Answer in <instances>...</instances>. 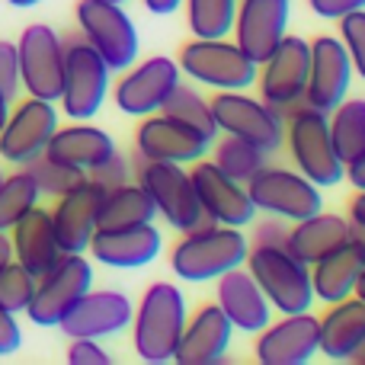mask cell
<instances>
[{
    "instance_id": "6da1fadb",
    "label": "cell",
    "mask_w": 365,
    "mask_h": 365,
    "mask_svg": "<svg viewBox=\"0 0 365 365\" xmlns=\"http://www.w3.org/2000/svg\"><path fill=\"white\" fill-rule=\"evenodd\" d=\"M247 250L250 240L244 237V227L202 221L199 227L182 234L170 250V269L182 282H215L227 269L244 266Z\"/></svg>"
},
{
    "instance_id": "7a4b0ae2",
    "label": "cell",
    "mask_w": 365,
    "mask_h": 365,
    "mask_svg": "<svg viewBox=\"0 0 365 365\" xmlns=\"http://www.w3.org/2000/svg\"><path fill=\"white\" fill-rule=\"evenodd\" d=\"M186 295L173 282H154L145 289L141 304L132 314V340L135 353L145 362H173L180 334L186 327Z\"/></svg>"
},
{
    "instance_id": "3957f363",
    "label": "cell",
    "mask_w": 365,
    "mask_h": 365,
    "mask_svg": "<svg viewBox=\"0 0 365 365\" xmlns=\"http://www.w3.org/2000/svg\"><path fill=\"white\" fill-rule=\"evenodd\" d=\"M282 148H289L292 160H295V170L304 173L314 186L327 189L343 182L346 164L340 160L330 138V122L327 113L308 106V103H298V106L285 109V141Z\"/></svg>"
},
{
    "instance_id": "277c9868",
    "label": "cell",
    "mask_w": 365,
    "mask_h": 365,
    "mask_svg": "<svg viewBox=\"0 0 365 365\" xmlns=\"http://www.w3.org/2000/svg\"><path fill=\"white\" fill-rule=\"evenodd\" d=\"M244 266L263 289L272 311L279 314H302L317 302L314 289H311V269L298 257H292L285 247L250 244Z\"/></svg>"
},
{
    "instance_id": "5b68a950",
    "label": "cell",
    "mask_w": 365,
    "mask_h": 365,
    "mask_svg": "<svg viewBox=\"0 0 365 365\" xmlns=\"http://www.w3.org/2000/svg\"><path fill=\"white\" fill-rule=\"evenodd\" d=\"M180 71L192 83L212 90H247L257 83L259 64L240 48L237 42L225 38H189L177 58Z\"/></svg>"
},
{
    "instance_id": "8992f818",
    "label": "cell",
    "mask_w": 365,
    "mask_h": 365,
    "mask_svg": "<svg viewBox=\"0 0 365 365\" xmlns=\"http://www.w3.org/2000/svg\"><path fill=\"white\" fill-rule=\"evenodd\" d=\"M208 103H212L218 135L244 138L266 154L282 151V141H285L282 109L269 106L266 100H257V96H247L244 90H218Z\"/></svg>"
},
{
    "instance_id": "52a82bcc",
    "label": "cell",
    "mask_w": 365,
    "mask_h": 365,
    "mask_svg": "<svg viewBox=\"0 0 365 365\" xmlns=\"http://www.w3.org/2000/svg\"><path fill=\"white\" fill-rule=\"evenodd\" d=\"M81 38L109 64V71H125L138 61L141 38L132 16L113 0H77Z\"/></svg>"
},
{
    "instance_id": "ba28073f",
    "label": "cell",
    "mask_w": 365,
    "mask_h": 365,
    "mask_svg": "<svg viewBox=\"0 0 365 365\" xmlns=\"http://www.w3.org/2000/svg\"><path fill=\"white\" fill-rule=\"evenodd\" d=\"M93 289V269L83 253H61L42 276H36V292L26 308L36 327H58L61 317Z\"/></svg>"
},
{
    "instance_id": "9c48e42d",
    "label": "cell",
    "mask_w": 365,
    "mask_h": 365,
    "mask_svg": "<svg viewBox=\"0 0 365 365\" xmlns=\"http://www.w3.org/2000/svg\"><path fill=\"white\" fill-rule=\"evenodd\" d=\"M109 83H113L109 64L83 38H68L64 42V87L58 100L64 106V115L74 122L93 119L113 90Z\"/></svg>"
},
{
    "instance_id": "30bf717a",
    "label": "cell",
    "mask_w": 365,
    "mask_h": 365,
    "mask_svg": "<svg viewBox=\"0 0 365 365\" xmlns=\"http://www.w3.org/2000/svg\"><path fill=\"white\" fill-rule=\"evenodd\" d=\"M247 192H250L257 212H266L282 221H302L324 208L321 186H314L304 173L285 170V167L263 164L247 180Z\"/></svg>"
},
{
    "instance_id": "8fae6325",
    "label": "cell",
    "mask_w": 365,
    "mask_h": 365,
    "mask_svg": "<svg viewBox=\"0 0 365 365\" xmlns=\"http://www.w3.org/2000/svg\"><path fill=\"white\" fill-rule=\"evenodd\" d=\"M182 71L173 58L154 55L145 61L128 64L125 71H119L115 90H109L115 100V109L135 119H145L164 109V103L170 100V93L177 90Z\"/></svg>"
},
{
    "instance_id": "7c38bea8",
    "label": "cell",
    "mask_w": 365,
    "mask_h": 365,
    "mask_svg": "<svg viewBox=\"0 0 365 365\" xmlns=\"http://www.w3.org/2000/svg\"><path fill=\"white\" fill-rule=\"evenodd\" d=\"M308 71H311V42L302 36H289L285 32L282 42L257 68L259 100H266L269 106L282 109V113L298 106V103H304Z\"/></svg>"
},
{
    "instance_id": "4fadbf2b",
    "label": "cell",
    "mask_w": 365,
    "mask_h": 365,
    "mask_svg": "<svg viewBox=\"0 0 365 365\" xmlns=\"http://www.w3.org/2000/svg\"><path fill=\"white\" fill-rule=\"evenodd\" d=\"M138 182L145 192L151 195L158 215L173 227V231L186 234L205 221L199 205V195L192 189V177L182 164H170V160H141Z\"/></svg>"
},
{
    "instance_id": "5bb4252c",
    "label": "cell",
    "mask_w": 365,
    "mask_h": 365,
    "mask_svg": "<svg viewBox=\"0 0 365 365\" xmlns=\"http://www.w3.org/2000/svg\"><path fill=\"white\" fill-rule=\"evenodd\" d=\"M19 55V81L29 96L38 100H61L64 87V42L51 26L32 23L23 29L16 42Z\"/></svg>"
},
{
    "instance_id": "9a60e30c",
    "label": "cell",
    "mask_w": 365,
    "mask_h": 365,
    "mask_svg": "<svg viewBox=\"0 0 365 365\" xmlns=\"http://www.w3.org/2000/svg\"><path fill=\"white\" fill-rule=\"evenodd\" d=\"M189 177H192V189L199 195V205L205 221L227 227H247L257 221V205H253L247 182L227 177L215 160H195L189 164Z\"/></svg>"
},
{
    "instance_id": "2e32d148",
    "label": "cell",
    "mask_w": 365,
    "mask_h": 365,
    "mask_svg": "<svg viewBox=\"0 0 365 365\" xmlns=\"http://www.w3.org/2000/svg\"><path fill=\"white\" fill-rule=\"evenodd\" d=\"M58 128V109L51 100H38V96H26L23 103L10 109L4 128H0V158L6 164L26 167L45 154V145Z\"/></svg>"
},
{
    "instance_id": "e0dca14e",
    "label": "cell",
    "mask_w": 365,
    "mask_h": 365,
    "mask_svg": "<svg viewBox=\"0 0 365 365\" xmlns=\"http://www.w3.org/2000/svg\"><path fill=\"white\" fill-rule=\"evenodd\" d=\"M135 304L125 292L115 289H90L68 314L61 317L58 327L64 330L68 340L74 336H90V340H106V336H119L132 327Z\"/></svg>"
},
{
    "instance_id": "ac0fdd59",
    "label": "cell",
    "mask_w": 365,
    "mask_h": 365,
    "mask_svg": "<svg viewBox=\"0 0 365 365\" xmlns=\"http://www.w3.org/2000/svg\"><path fill=\"white\" fill-rule=\"evenodd\" d=\"M103 192L106 189L100 182L83 177L58 195L55 208H51V227H55L61 253H87L90 237L96 231V215H100Z\"/></svg>"
},
{
    "instance_id": "d6986e66",
    "label": "cell",
    "mask_w": 365,
    "mask_h": 365,
    "mask_svg": "<svg viewBox=\"0 0 365 365\" xmlns=\"http://www.w3.org/2000/svg\"><path fill=\"white\" fill-rule=\"evenodd\" d=\"M208 148H212V141L205 135L164 113L145 115L138 132H135V151L141 160H170V164L189 167L205 158Z\"/></svg>"
},
{
    "instance_id": "ffe728a7",
    "label": "cell",
    "mask_w": 365,
    "mask_h": 365,
    "mask_svg": "<svg viewBox=\"0 0 365 365\" xmlns=\"http://www.w3.org/2000/svg\"><path fill=\"white\" fill-rule=\"evenodd\" d=\"M349 83H353V61H349L340 36H317L311 42V71L304 103L321 109V113H330L346 100Z\"/></svg>"
},
{
    "instance_id": "44dd1931",
    "label": "cell",
    "mask_w": 365,
    "mask_h": 365,
    "mask_svg": "<svg viewBox=\"0 0 365 365\" xmlns=\"http://www.w3.org/2000/svg\"><path fill=\"white\" fill-rule=\"evenodd\" d=\"M90 257L113 269H141L164 250V234L154 221L132 227H96L90 237Z\"/></svg>"
},
{
    "instance_id": "7402d4cb",
    "label": "cell",
    "mask_w": 365,
    "mask_h": 365,
    "mask_svg": "<svg viewBox=\"0 0 365 365\" xmlns=\"http://www.w3.org/2000/svg\"><path fill=\"white\" fill-rule=\"evenodd\" d=\"M259 365H304L317 356V317L311 311L282 314V321H269L257 334Z\"/></svg>"
},
{
    "instance_id": "603a6c76",
    "label": "cell",
    "mask_w": 365,
    "mask_h": 365,
    "mask_svg": "<svg viewBox=\"0 0 365 365\" xmlns=\"http://www.w3.org/2000/svg\"><path fill=\"white\" fill-rule=\"evenodd\" d=\"M292 0H237V16H234V42L253 58L263 61L289 32Z\"/></svg>"
},
{
    "instance_id": "cb8c5ba5",
    "label": "cell",
    "mask_w": 365,
    "mask_h": 365,
    "mask_svg": "<svg viewBox=\"0 0 365 365\" xmlns=\"http://www.w3.org/2000/svg\"><path fill=\"white\" fill-rule=\"evenodd\" d=\"M231 321L225 317V311L215 302H205L192 311V317H186V327L180 334L177 353L173 362L180 365H215L227 356L231 349Z\"/></svg>"
},
{
    "instance_id": "d4e9b609",
    "label": "cell",
    "mask_w": 365,
    "mask_h": 365,
    "mask_svg": "<svg viewBox=\"0 0 365 365\" xmlns=\"http://www.w3.org/2000/svg\"><path fill=\"white\" fill-rule=\"evenodd\" d=\"M365 349V302L356 295L330 302L317 317V353L330 362H353Z\"/></svg>"
},
{
    "instance_id": "484cf974",
    "label": "cell",
    "mask_w": 365,
    "mask_h": 365,
    "mask_svg": "<svg viewBox=\"0 0 365 365\" xmlns=\"http://www.w3.org/2000/svg\"><path fill=\"white\" fill-rule=\"evenodd\" d=\"M215 282H218L215 304L225 311V317L231 321L234 330H240V334H259L272 321V304L266 302L263 289L247 272V266H234V269H227Z\"/></svg>"
},
{
    "instance_id": "4316f807",
    "label": "cell",
    "mask_w": 365,
    "mask_h": 365,
    "mask_svg": "<svg viewBox=\"0 0 365 365\" xmlns=\"http://www.w3.org/2000/svg\"><path fill=\"white\" fill-rule=\"evenodd\" d=\"M6 234H10V244H13V259L19 266H26L32 276H42L61 257L55 227H51V212L42 208L38 202L26 215H19V221Z\"/></svg>"
},
{
    "instance_id": "83f0119b",
    "label": "cell",
    "mask_w": 365,
    "mask_h": 365,
    "mask_svg": "<svg viewBox=\"0 0 365 365\" xmlns=\"http://www.w3.org/2000/svg\"><path fill=\"white\" fill-rule=\"evenodd\" d=\"M113 151H115L113 135L96 125H87V122H74V125H64V128L58 125L55 135L48 138V145H45V154L51 160L68 164L83 173L96 170Z\"/></svg>"
},
{
    "instance_id": "f1b7e54d",
    "label": "cell",
    "mask_w": 365,
    "mask_h": 365,
    "mask_svg": "<svg viewBox=\"0 0 365 365\" xmlns=\"http://www.w3.org/2000/svg\"><path fill=\"white\" fill-rule=\"evenodd\" d=\"M349 240V218L334 212H314L302 221H292L289 234H285V250L298 257L304 266L317 263L321 257L334 253Z\"/></svg>"
},
{
    "instance_id": "f546056e",
    "label": "cell",
    "mask_w": 365,
    "mask_h": 365,
    "mask_svg": "<svg viewBox=\"0 0 365 365\" xmlns=\"http://www.w3.org/2000/svg\"><path fill=\"white\" fill-rule=\"evenodd\" d=\"M308 269H311L314 298L330 304V302H340V298H349L356 292V282H359V276L365 269V259L346 240V244L336 247L334 253H327V257H321L317 263H311Z\"/></svg>"
},
{
    "instance_id": "4dcf8cb0",
    "label": "cell",
    "mask_w": 365,
    "mask_h": 365,
    "mask_svg": "<svg viewBox=\"0 0 365 365\" xmlns=\"http://www.w3.org/2000/svg\"><path fill=\"white\" fill-rule=\"evenodd\" d=\"M158 218L151 195L145 192L141 182H122L103 192L100 215H96V227H132V225H148Z\"/></svg>"
},
{
    "instance_id": "1f68e13d",
    "label": "cell",
    "mask_w": 365,
    "mask_h": 365,
    "mask_svg": "<svg viewBox=\"0 0 365 365\" xmlns=\"http://www.w3.org/2000/svg\"><path fill=\"white\" fill-rule=\"evenodd\" d=\"M327 122H330V138H334V148L343 164L359 158L365 151V100L362 96H353V100L346 96L340 106H334L327 113Z\"/></svg>"
},
{
    "instance_id": "d6a6232c",
    "label": "cell",
    "mask_w": 365,
    "mask_h": 365,
    "mask_svg": "<svg viewBox=\"0 0 365 365\" xmlns=\"http://www.w3.org/2000/svg\"><path fill=\"white\" fill-rule=\"evenodd\" d=\"M186 26L195 38H227L237 16V0H182Z\"/></svg>"
},
{
    "instance_id": "836d02e7",
    "label": "cell",
    "mask_w": 365,
    "mask_h": 365,
    "mask_svg": "<svg viewBox=\"0 0 365 365\" xmlns=\"http://www.w3.org/2000/svg\"><path fill=\"white\" fill-rule=\"evenodd\" d=\"M164 115H170V119L182 122V125L195 128L199 135H205L208 141L218 138V125H215V115H212V103L205 100V96L199 93V90L186 87V83H177V90L170 93V100L164 103V109H160Z\"/></svg>"
},
{
    "instance_id": "e575fe53",
    "label": "cell",
    "mask_w": 365,
    "mask_h": 365,
    "mask_svg": "<svg viewBox=\"0 0 365 365\" xmlns=\"http://www.w3.org/2000/svg\"><path fill=\"white\" fill-rule=\"evenodd\" d=\"M212 145H215L212 160L227 173V177H234L240 182H247L259 167L269 164V154L259 151L257 145H250V141H244V138H234V135H221V138H215Z\"/></svg>"
},
{
    "instance_id": "d590c367",
    "label": "cell",
    "mask_w": 365,
    "mask_h": 365,
    "mask_svg": "<svg viewBox=\"0 0 365 365\" xmlns=\"http://www.w3.org/2000/svg\"><path fill=\"white\" fill-rule=\"evenodd\" d=\"M38 186L29 177V170H16L10 177H0V231H10L19 221V215H26L38 202Z\"/></svg>"
},
{
    "instance_id": "8d00e7d4",
    "label": "cell",
    "mask_w": 365,
    "mask_h": 365,
    "mask_svg": "<svg viewBox=\"0 0 365 365\" xmlns=\"http://www.w3.org/2000/svg\"><path fill=\"white\" fill-rule=\"evenodd\" d=\"M32 292H36V276H32L26 266H19L16 259L0 266V304L13 314H26L32 302Z\"/></svg>"
},
{
    "instance_id": "74e56055",
    "label": "cell",
    "mask_w": 365,
    "mask_h": 365,
    "mask_svg": "<svg viewBox=\"0 0 365 365\" xmlns=\"http://www.w3.org/2000/svg\"><path fill=\"white\" fill-rule=\"evenodd\" d=\"M23 170H29V177L36 180V186H38V192L42 195H61L64 189H71L77 180L87 177L83 170H74V167H68V164L51 160L48 154H38V158L29 160Z\"/></svg>"
},
{
    "instance_id": "f35d334b",
    "label": "cell",
    "mask_w": 365,
    "mask_h": 365,
    "mask_svg": "<svg viewBox=\"0 0 365 365\" xmlns=\"http://www.w3.org/2000/svg\"><path fill=\"white\" fill-rule=\"evenodd\" d=\"M336 23H340V42L346 48L349 61H353V74H359L365 81V10L346 13Z\"/></svg>"
},
{
    "instance_id": "ab89813d",
    "label": "cell",
    "mask_w": 365,
    "mask_h": 365,
    "mask_svg": "<svg viewBox=\"0 0 365 365\" xmlns=\"http://www.w3.org/2000/svg\"><path fill=\"white\" fill-rule=\"evenodd\" d=\"M23 90V81H19V55H16V42H4L0 38V93L6 100Z\"/></svg>"
},
{
    "instance_id": "60d3db41",
    "label": "cell",
    "mask_w": 365,
    "mask_h": 365,
    "mask_svg": "<svg viewBox=\"0 0 365 365\" xmlns=\"http://www.w3.org/2000/svg\"><path fill=\"white\" fill-rule=\"evenodd\" d=\"M90 180H96L103 189H113V186H122V182H128V177H132V164L125 160V154H119V148H115L113 154H109L106 160H103L96 170L87 173Z\"/></svg>"
},
{
    "instance_id": "b9f144b4",
    "label": "cell",
    "mask_w": 365,
    "mask_h": 365,
    "mask_svg": "<svg viewBox=\"0 0 365 365\" xmlns=\"http://www.w3.org/2000/svg\"><path fill=\"white\" fill-rule=\"evenodd\" d=\"M68 362L71 365H109V353L100 346V340H90V336H74L68 346Z\"/></svg>"
},
{
    "instance_id": "7bdbcfd3",
    "label": "cell",
    "mask_w": 365,
    "mask_h": 365,
    "mask_svg": "<svg viewBox=\"0 0 365 365\" xmlns=\"http://www.w3.org/2000/svg\"><path fill=\"white\" fill-rule=\"evenodd\" d=\"M23 346V330L16 324V314L0 304V356H13Z\"/></svg>"
},
{
    "instance_id": "ee69618b",
    "label": "cell",
    "mask_w": 365,
    "mask_h": 365,
    "mask_svg": "<svg viewBox=\"0 0 365 365\" xmlns=\"http://www.w3.org/2000/svg\"><path fill=\"white\" fill-rule=\"evenodd\" d=\"M311 13L321 19H340L346 13H356V10H365V0H308Z\"/></svg>"
},
{
    "instance_id": "f6af8a7d",
    "label": "cell",
    "mask_w": 365,
    "mask_h": 365,
    "mask_svg": "<svg viewBox=\"0 0 365 365\" xmlns=\"http://www.w3.org/2000/svg\"><path fill=\"white\" fill-rule=\"evenodd\" d=\"M272 218V215H269ZM285 234H289V225L282 218H272V221H259L257 234H253V244H276L285 247Z\"/></svg>"
},
{
    "instance_id": "bcb514c9",
    "label": "cell",
    "mask_w": 365,
    "mask_h": 365,
    "mask_svg": "<svg viewBox=\"0 0 365 365\" xmlns=\"http://www.w3.org/2000/svg\"><path fill=\"white\" fill-rule=\"evenodd\" d=\"M343 180H349V186H353V189H365V151L356 160H349V164H346Z\"/></svg>"
},
{
    "instance_id": "7dc6e473",
    "label": "cell",
    "mask_w": 365,
    "mask_h": 365,
    "mask_svg": "<svg viewBox=\"0 0 365 365\" xmlns=\"http://www.w3.org/2000/svg\"><path fill=\"white\" fill-rule=\"evenodd\" d=\"M145 4L148 13H154V16H170V13H177L182 6V0H141Z\"/></svg>"
},
{
    "instance_id": "c3c4849f",
    "label": "cell",
    "mask_w": 365,
    "mask_h": 365,
    "mask_svg": "<svg viewBox=\"0 0 365 365\" xmlns=\"http://www.w3.org/2000/svg\"><path fill=\"white\" fill-rule=\"evenodd\" d=\"M349 221L365 227V189H356L353 202H349Z\"/></svg>"
},
{
    "instance_id": "681fc988",
    "label": "cell",
    "mask_w": 365,
    "mask_h": 365,
    "mask_svg": "<svg viewBox=\"0 0 365 365\" xmlns=\"http://www.w3.org/2000/svg\"><path fill=\"white\" fill-rule=\"evenodd\" d=\"M349 244H353L365 259V227L362 225H353V221H349Z\"/></svg>"
},
{
    "instance_id": "f907efd6",
    "label": "cell",
    "mask_w": 365,
    "mask_h": 365,
    "mask_svg": "<svg viewBox=\"0 0 365 365\" xmlns=\"http://www.w3.org/2000/svg\"><path fill=\"white\" fill-rule=\"evenodd\" d=\"M13 259V244H10V234L6 231H0V266L4 263H10Z\"/></svg>"
},
{
    "instance_id": "816d5d0a",
    "label": "cell",
    "mask_w": 365,
    "mask_h": 365,
    "mask_svg": "<svg viewBox=\"0 0 365 365\" xmlns=\"http://www.w3.org/2000/svg\"><path fill=\"white\" fill-rule=\"evenodd\" d=\"M6 115H10V100H6V96H4V93H0V128H4Z\"/></svg>"
},
{
    "instance_id": "f5cc1de1",
    "label": "cell",
    "mask_w": 365,
    "mask_h": 365,
    "mask_svg": "<svg viewBox=\"0 0 365 365\" xmlns=\"http://www.w3.org/2000/svg\"><path fill=\"white\" fill-rule=\"evenodd\" d=\"M356 298H362L365 302V269H362V276H359V282H356V292H353Z\"/></svg>"
},
{
    "instance_id": "db71d44e",
    "label": "cell",
    "mask_w": 365,
    "mask_h": 365,
    "mask_svg": "<svg viewBox=\"0 0 365 365\" xmlns=\"http://www.w3.org/2000/svg\"><path fill=\"white\" fill-rule=\"evenodd\" d=\"M6 4H10V6H23V10H26V6H36V4H42V0H6Z\"/></svg>"
},
{
    "instance_id": "11a10c76",
    "label": "cell",
    "mask_w": 365,
    "mask_h": 365,
    "mask_svg": "<svg viewBox=\"0 0 365 365\" xmlns=\"http://www.w3.org/2000/svg\"><path fill=\"white\" fill-rule=\"evenodd\" d=\"M353 362H362V365H365V349H362V353H359V356H356V359H353Z\"/></svg>"
},
{
    "instance_id": "9f6ffc18",
    "label": "cell",
    "mask_w": 365,
    "mask_h": 365,
    "mask_svg": "<svg viewBox=\"0 0 365 365\" xmlns=\"http://www.w3.org/2000/svg\"><path fill=\"white\" fill-rule=\"evenodd\" d=\"M113 4H125V0H113Z\"/></svg>"
},
{
    "instance_id": "6f0895ef",
    "label": "cell",
    "mask_w": 365,
    "mask_h": 365,
    "mask_svg": "<svg viewBox=\"0 0 365 365\" xmlns=\"http://www.w3.org/2000/svg\"><path fill=\"white\" fill-rule=\"evenodd\" d=\"M0 177H4V173H0Z\"/></svg>"
}]
</instances>
